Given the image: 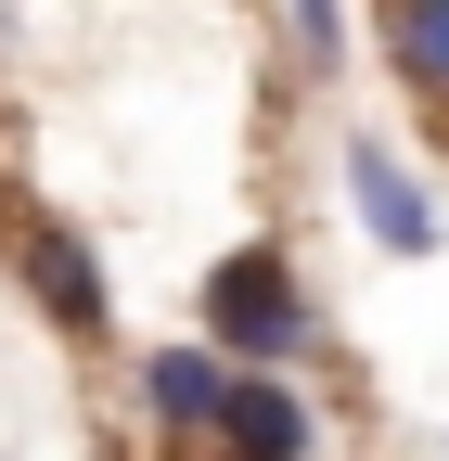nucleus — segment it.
<instances>
[{"mask_svg":"<svg viewBox=\"0 0 449 461\" xmlns=\"http://www.w3.org/2000/svg\"><path fill=\"white\" fill-rule=\"evenodd\" d=\"M334 167H347V205H360V230L385 257H436L449 244V218H436V193H424V167L385 141V129H347L334 141Z\"/></svg>","mask_w":449,"mask_h":461,"instance_id":"nucleus-3","label":"nucleus"},{"mask_svg":"<svg viewBox=\"0 0 449 461\" xmlns=\"http://www.w3.org/2000/svg\"><path fill=\"white\" fill-rule=\"evenodd\" d=\"M206 346L232 372H296L308 346H321V308H308V282L283 244H232L206 269Z\"/></svg>","mask_w":449,"mask_h":461,"instance_id":"nucleus-1","label":"nucleus"},{"mask_svg":"<svg viewBox=\"0 0 449 461\" xmlns=\"http://www.w3.org/2000/svg\"><path fill=\"white\" fill-rule=\"evenodd\" d=\"M385 65L424 103H449V0H385Z\"/></svg>","mask_w":449,"mask_h":461,"instance_id":"nucleus-6","label":"nucleus"},{"mask_svg":"<svg viewBox=\"0 0 449 461\" xmlns=\"http://www.w3.org/2000/svg\"><path fill=\"white\" fill-rule=\"evenodd\" d=\"M206 448H218V461H321V411H308L296 372H232Z\"/></svg>","mask_w":449,"mask_h":461,"instance_id":"nucleus-4","label":"nucleus"},{"mask_svg":"<svg viewBox=\"0 0 449 461\" xmlns=\"http://www.w3.org/2000/svg\"><path fill=\"white\" fill-rule=\"evenodd\" d=\"M283 39H296V65H308V77H334L360 26H347V0H283Z\"/></svg>","mask_w":449,"mask_h":461,"instance_id":"nucleus-7","label":"nucleus"},{"mask_svg":"<svg viewBox=\"0 0 449 461\" xmlns=\"http://www.w3.org/2000/svg\"><path fill=\"white\" fill-rule=\"evenodd\" d=\"M218 397H232V359H218L206 333H193V346H154V359H142V423H154V448H206Z\"/></svg>","mask_w":449,"mask_h":461,"instance_id":"nucleus-5","label":"nucleus"},{"mask_svg":"<svg viewBox=\"0 0 449 461\" xmlns=\"http://www.w3.org/2000/svg\"><path fill=\"white\" fill-rule=\"evenodd\" d=\"M436 115H449V103H436Z\"/></svg>","mask_w":449,"mask_h":461,"instance_id":"nucleus-8","label":"nucleus"},{"mask_svg":"<svg viewBox=\"0 0 449 461\" xmlns=\"http://www.w3.org/2000/svg\"><path fill=\"white\" fill-rule=\"evenodd\" d=\"M14 282H26V308L65 333V346H116V282H103V257H90V230H65V218H14Z\"/></svg>","mask_w":449,"mask_h":461,"instance_id":"nucleus-2","label":"nucleus"}]
</instances>
